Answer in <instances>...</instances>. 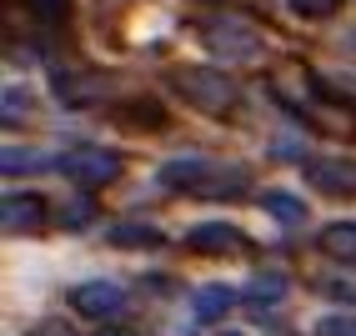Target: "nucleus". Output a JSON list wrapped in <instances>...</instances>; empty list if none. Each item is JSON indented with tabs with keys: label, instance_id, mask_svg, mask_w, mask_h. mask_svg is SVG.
I'll return each instance as SVG.
<instances>
[{
	"label": "nucleus",
	"instance_id": "nucleus-12",
	"mask_svg": "<svg viewBox=\"0 0 356 336\" xmlns=\"http://www.w3.org/2000/svg\"><path fill=\"white\" fill-rule=\"evenodd\" d=\"M106 241L121 246V251H151V246H161V231L151 221H115L106 231Z\"/></svg>",
	"mask_w": 356,
	"mask_h": 336
},
{
	"label": "nucleus",
	"instance_id": "nucleus-10",
	"mask_svg": "<svg viewBox=\"0 0 356 336\" xmlns=\"http://www.w3.org/2000/svg\"><path fill=\"white\" fill-rule=\"evenodd\" d=\"M211 171H216V161H211V156H181V161H165L161 166V186L176 191V196H196Z\"/></svg>",
	"mask_w": 356,
	"mask_h": 336
},
{
	"label": "nucleus",
	"instance_id": "nucleus-5",
	"mask_svg": "<svg viewBox=\"0 0 356 336\" xmlns=\"http://www.w3.org/2000/svg\"><path fill=\"white\" fill-rule=\"evenodd\" d=\"M70 311H76V317H86V321L111 326V321L126 311V291H121L115 281H81L76 291H70Z\"/></svg>",
	"mask_w": 356,
	"mask_h": 336
},
{
	"label": "nucleus",
	"instance_id": "nucleus-23",
	"mask_svg": "<svg viewBox=\"0 0 356 336\" xmlns=\"http://www.w3.org/2000/svg\"><path fill=\"white\" fill-rule=\"evenodd\" d=\"M96 336H136V331H126V326H101Z\"/></svg>",
	"mask_w": 356,
	"mask_h": 336
},
{
	"label": "nucleus",
	"instance_id": "nucleus-13",
	"mask_svg": "<svg viewBox=\"0 0 356 336\" xmlns=\"http://www.w3.org/2000/svg\"><path fill=\"white\" fill-rule=\"evenodd\" d=\"M231 306H236V291H231V286H201V291L191 296L196 321H221Z\"/></svg>",
	"mask_w": 356,
	"mask_h": 336
},
{
	"label": "nucleus",
	"instance_id": "nucleus-1",
	"mask_svg": "<svg viewBox=\"0 0 356 336\" xmlns=\"http://www.w3.org/2000/svg\"><path fill=\"white\" fill-rule=\"evenodd\" d=\"M171 86L196 111H206V115H231L236 101H241V86H236L226 70H216V65H176L171 70Z\"/></svg>",
	"mask_w": 356,
	"mask_h": 336
},
{
	"label": "nucleus",
	"instance_id": "nucleus-16",
	"mask_svg": "<svg viewBox=\"0 0 356 336\" xmlns=\"http://www.w3.org/2000/svg\"><path fill=\"white\" fill-rule=\"evenodd\" d=\"M261 201V211L266 216H276V221H306V201L301 196H286V191H266V196H256Z\"/></svg>",
	"mask_w": 356,
	"mask_h": 336
},
{
	"label": "nucleus",
	"instance_id": "nucleus-3",
	"mask_svg": "<svg viewBox=\"0 0 356 336\" xmlns=\"http://www.w3.org/2000/svg\"><path fill=\"white\" fill-rule=\"evenodd\" d=\"M56 171L65 181H76V186H111L115 176H121V156L106 151V146H76V151H65Z\"/></svg>",
	"mask_w": 356,
	"mask_h": 336
},
{
	"label": "nucleus",
	"instance_id": "nucleus-19",
	"mask_svg": "<svg viewBox=\"0 0 356 336\" xmlns=\"http://www.w3.org/2000/svg\"><path fill=\"white\" fill-rule=\"evenodd\" d=\"M286 6L301 15V20H331L341 10V0H286Z\"/></svg>",
	"mask_w": 356,
	"mask_h": 336
},
{
	"label": "nucleus",
	"instance_id": "nucleus-9",
	"mask_svg": "<svg viewBox=\"0 0 356 336\" xmlns=\"http://www.w3.org/2000/svg\"><path fill=\"white\" fill-rule=\"evenodd\" d=\"M111 121L121 131H131V136H146V131H165V126H171V111H165L156 95H131V101H121L111 111Z\"/></svg>",
	"mask_w": 356,
	"mask_h": 336
},
{
	"label": "nucleus",
	"instance_id": "nucleus-14",
	"mask_svg": "<svg viewBox=\"0 0 356 336\" xmlns=\"http://www.w3.org/2000/svg\"><path fill=\"white\" fill-rule=\"evenodd\" d=\"M321 251L331 261H356V221H331L321 231Z\"/></svg>",
	"mask_w": 356,
	"mask_h": 336
},
{
	"label": "nucleus",
	"instance_id": "nucleus-8",
	"mask_svg": "<svg viewBox=\"0 0 356 336\" xmlns=\"http://www.w3.org/2000/svg\"><path fill=\"white\" fill-rule=\"evenodd\" d=\"M45 221H51V206L35 191H10L6 206H0V226L10 236H35V231H45Z\"/></svg>",
	"mask_w": 356,
	"mask_h": 336
},
{
	"label": "nucleus",
	"instance_id": "nucleus-22",
	"mask_svg": "<svg viewBox=\"0 0 356 336\" xmlns=\"http://www.w3.org/2000/svg\"><path fill=\"white\" fill-rule=\"evenodd\" d=\"M31 336H76V331H70V321L51 317V321H40V326H31Z\"/></svg>",
	"mask_w": 356,
	"mask_h": 336
},
{
	"label": "nucleus",
	"instance_id": "nucleus-24",
	"mask_svg": "<svg viewBox=\"0 0 356 336\" xmlns=\"http://www.w3.org/2000/svg\"><path fill=\"white\" fill-rule=\"evenodd\" d=\"M201 6H221V0H201Z\"/></svg>",
	"mask_w": 356,
	"mask_h": 336
},
{
	"label": "nucleus",
	"instance_id": "nucleus-21",
	"mask_svg": "<svg viewBox=\"0 0 356 336\" xmlns=\"http://www.w3.org/2000/svg\"><path fill=\"white\" fill-rule=\"evenodd\" d=\"M312 336H356V317H351V311H337V317H321Z\"/></svg>",
	"mask_w": 356,
	"mask_h": 336
},
{
	"label": "nucleus",
	"instance_id": "nucleus-25",
	"mask_svg": "<svg viewBox=\"0 0 356 336\" xmlns=\"http://www.w3.org/2000/svg\"><path fill=\"white\" fill-rule=\"evenodd\" d=\"M221 336H241V331H221Z\"/></svg>",
	"mask_w": 356,
	"mask_h": 336
},
{
	"label": "nucleus",
	"instance_id": "nucleus-20",
	"mask_svg": "<svg viewBox=\"0 0 356 336\" xmlns=\"http://www.w3.org/2000/svg\"><path fill=\"white\" fill-rule=\"evenodd\" d=\"M26 6H31V15L40 20V26H60L65 10H70V0H26Z\"/></svg>",
	"mask_w": 356,
	"mask_h": 336
},
{
	"label": "nucleus",
	"instance_id": "nucleus-4",
	"mask_svg": "<svg viewBox=\"0 0 356 336\" xmlns=\"http://www.w3.org/2000/svg\"><path fill=\"white\" fill-rule=\"evenodd\" d=\"M51 90L65 106H96L111 95V76L90 70V65H60V70H51Z\"/></svg>",
	"mask_w": 356,
	"mask_h": 336
},
{
	"label": "nucleus",
	"instance_id": "nucleus-7",
	"mask_svg": "<svg viewBox=\"0 0 356 336\" xmlns=\"http://www.w3.org/2000/svg\"><path fill=\"white\" fill-rule=\"evenodd\" d=\"M186 251H196V256H246L251 251V236L241 226H231V221H201L186 231Z\"/></svg>",
	"mask_w": 356,
	"mask_h": 336
},
{
	"label": "nucleus",
	"instance_id": "nucleus-17",
	"mask_svg": "<svg viewBox=\"0 0 356 336\" xmlns=\"http://www.w3.org/2000/svg\"><path fill=\"white\" fill-rule=\"evenodd\" d=\"M31 111H35V95L26 86H6V95H0V115H6V126H20Z\"/></svg>",
	"mask_w": 356,
	"mask_h": 336
},
{
	"label": "nucleus",
	"instance_id": "nucleus-11",
	"mask_svg": "<svg viewBox=\"0 0 356 336\" xmlns=\"http://www.w3.org/2000/svg\"><path fill=\"white\" fill-rule=\"evenodd\" d=\"M51 166H60V156H45L35 146H6V156H0L6 176H35V171H51Z\"/></svg>",
	"mask_w": 356,
	"mask_h": 336
},
{
	"label": "nucleus",
	"instance_id": "nucleus-2",
	"mask_svg": "<svg viewBox=\"0 0 356 336\" xmlns=\"http://www.w3.org/2000/svg\"><path fill=\"white\" fill-rule=\"evenodd\" d=\"M201 40L216 61H231V65H246L261 56V31L241 15H211L201 26Z\"/></svg>",
	"mask_w": 356,
	"mask_h": 336
},
{
	"label": "nucleus",
	"instance_id": "nucleus-18",
	"mask_svg": "<svg viewBox=\"0 0 356 336\" xmlns=\"http://www.w3.org/2000/svg\"><path fill=\"white\" fill-rule=\"evenodd\" d=\"M96 221V201L90 196H70L65 206H60V226L65 231H81V226H90Z\"/></svg>",
	"mask_w": 356,
	"mask_h": 336
},
{
	"label": "nucleus",
	"instance_id": "nucleus-6",
	"mask_svg": "<svg viewBox=\"0 0 356 336\" xmlns=\"http://www.w3.org/2000/svg\"><path fill=\"white\" fill-rule=\"evenodd\" d=\"M301 176L321 196H356V161L346 156H312L301 161Z\"/></svg>",
	"mask_w": 356,
	"mask_h": 336
},
{
	"label": "nucleus",
	"instance_id": "nucleus-15",
	"mask_svg": "<svg viewBox=\"0 0 356 336\" xmlns=\"http://www.w3.org/2000/svg\"><path fill=\"white\" fill-rule=\"evenodd\" d=\"M291 291V281L281 276V271H261V276H251V286H246V301L251 306H266V301H281Z\"/></svg>",
	"mask_w": 356,
	"mask_h": 336
}]
</instances>
